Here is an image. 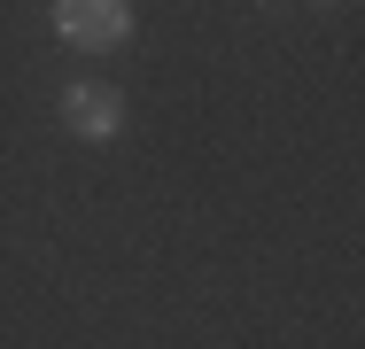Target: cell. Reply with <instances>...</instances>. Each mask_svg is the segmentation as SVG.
Wrapping results in <instances>:
<instances>
[{
    "instance_id": "7a4b0ae2",
    "label": "cell",
    "mask_w": 365,
    "mask_h": 349,
    "mask_svg": "<svg viewBox=\"0 0 365 349\" xmlns=\"http://www.w3.org/2000/svg\"><path fill=\"white\" fill-rule=\"evenodd\" d=\"M63 125H71L78 140H117L125 132V109H117L109 85H71V93H63Z\"/></svg>"
},
{
    "instance_id": "6da1fadb",
    "label": "cell",
    "mask_w": 365,
    "mask_h": 349,
    "mask_svg": "<svg viewBox=\"0 0 365 349\" xmlns=\"http://www.w3.org/2000/svg\"><path fill=\"white\" fill-rule=\"evenodd\" d=\"M55 31L86 55H109V47L133 39V8L125 0H55Z\"/></svg>"
}]
</instances>
